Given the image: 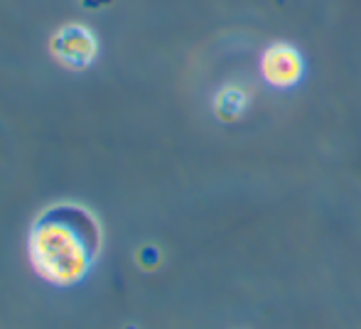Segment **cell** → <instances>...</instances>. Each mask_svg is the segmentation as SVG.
I'll return each mask as SVG.
<instances>
[{"label": "cell", "instance_id": "2", "mask_svg": "<svg viewBox=\"0 0 361 329\" xmlns=\"http://www.w3.org/2000/svg\"><path fill=\"white\" fill-rule=\"evenodd\" d=\"M261 72L268 84L273 86H293L302 74V59L300 52L288 42H276L263 52Z\"/></svg>", "mask_w": 361, "mask_h": 329}, {"label": "cell", "instance_id": "1", "mask_svg": "<svg viewBox=\"0 0 361 329\" xmlns=\"http://www.w3.org/2000/svg\"><path fill=\"white\" fill-rule=\"evenodd\" d=\"M99 251V226L79 206H57L30 234L35 271L49 283L72 285L89 273Z\"/></svg>", "mask_w": 361, "mask_h": 329}]
</instances>
